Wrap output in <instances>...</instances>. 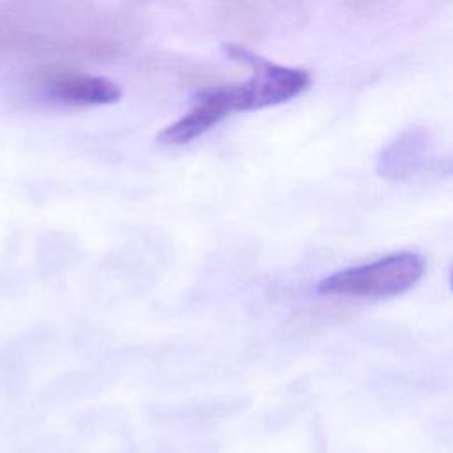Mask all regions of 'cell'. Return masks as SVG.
I'll list each match as a JSON object with an SVG mask.
<instances>
[{"label": "cell", "instance_id": "8992f818", "mask_svg": "<svg viewBox=\"0 0 453 453\" xmlns=\"http://www.w3.org/2000/svg\"><path fill=\"white\" fill-rule=\"evenodd\" d=\"M439 168L444 170L446 173H453V157H449V159H446L444 163H441Z\"/></svg>", "mask_w": 453, "mask_h": 453}, {"label": "cell", "instance_id": "7a4b0ae2", "mask_svg": "<svg viewBox=\"0 0 453 453\" xmlns=\"http://www.w3.org/2000/svg\"><path fill=\"white\" fill-rule=\"evenodd\" d=\"M225 50L230 58L244 62L253 71L246 81L232 83V88H235L234 97L237 111L258 110L290 101L303 94L311 83V76L304 69L269 62L234 42L226 44Z\"/></svg>", "mask_w": 453, "mask_h": 453}, {"label": "cell", "instance_id": "6da1fadb", "mask_svg": "<svg viewBox=\"0 0 453 453\" xmlns=\"http://www.w3.org/2000/svg\"><path fill=\"white\" fill-rule=\"evenodd\" d=\"M425 274L418 253L400 251L333 273L317 283V292L342 297H391L412 288Z\"/></svg>", "mask_w": 453, "mask_h": 453}, {"label": "cell", "instance_id": "5b68a950", "mask_svg": "<svg viewBox=\"0 0 453 453\" xmlns=\"http://www.w3.org/2000/svg\"><path fill=\"white\" fill-rule=\"evenodd\" d=\"M50 94L67 104H111L122 97V88L117 81L104 76L65 74L50 83Z\"/></svg>", "mask_w": 453, "mask_h": 453}, {"label": "cell", "instance_id": "52a82bcc", "mask_svg": "<svg viewBox=\"0 0 453 453\" xmlns=\"http://www.w3.org/2000/svg\"><path fill=\"white\" fill-rule=\"evenodd\" d=\"M451 287H453V276H451Z\"/></svg>", "mask_w": 453, "mask_h": 453}, {"label": "cell", "instance_id": "277c9868", "mask_svg": "<svg viewBox=\"0 0 453 453\" xmlns=\"http://www.w3.org/2000/svg\"><path fill=\"white\" fill-rule=\"evenodd\" d=\"M428 149V133L423 127H409L380 152L377 170L391 180L407 179L425 165Z\"/></svg>", "mask_w": 453, "mask_h": 453}, {"label": "cell", "instance_id": "3957f363", "mask_svg": "<svg viewBox=\"0 0 453 453\" xmlns=\"http://www.w3.org/2000/svg\"><path fill=\"white\" fill-rule=\"evenodd\" d=\"M235 111L234 99L230 92V85L214 87L203 92V96L196 101V104L186 111L180 119L168 124L157 136V140L165 145H184L205 131H209L221 119Z\"/></svg>", "mask_w": 453, "mask_h": 453}]
</instances>
